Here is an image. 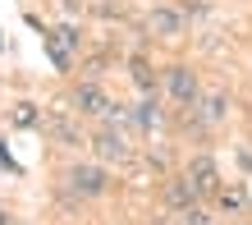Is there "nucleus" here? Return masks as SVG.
Segmentation results:
<instances>
[{"label": "nucleus", "mask_w": 252, "mask_h": 225, "mask_svg": "<svg viewBox=\"0 0 252 225\" xmlns=\"http://www.w3.org/2000/svg\"><path fill=\"white\" fill-rule=\"evenodd\" d=\"M142 28H147V37H160V41H179L188 33V14L179 5H152L142 14Z\"/></svg>", "instance_id": "4"}, {"label": "nucleus", "mask_w": 252, "mask_h": 225, "mask_svg": "<svg viewBox=\"0 0 252 225\" xmlns=\"http://www.w3.org/2000/svg\"><path fill=\"white\" fill-rule=\"evenodd\" d=\"M46 55H51V65H55V69H73V51L51 33V28H46Z\"/></svg>", "instance_id": "12"}, {"label": "nucleus", "mask_w": 252, "mask_h": 225, "mask_svg": "<svg viewBox=\"0 0 252 225\" xmlns=\"http://www.w3.org/2000/svg\"><path fill=\"white\" fill-rule=\"evenodd\" d=\"M160 198H165V207H170V212H179V216H184V212H192V207L202 202V193L192 188V184H188V175L179 170V175H170V179H165Z\"/></svg>", "instance_id": "9"}, {"label": "nucleus", "mask_w": 252, "mask_h": 225, "mask_svg": "<svg viewBox=\"0 0 252 225\" xmlns=\"http://www.w3.org/2000/svg\"><path fill=\"white\" fill-rule=\"evenodd\" d=\"M179 9L188 14V19H206V14H211V5H206V0H179Z\"/></svg>", "instance_id": "16"}, {"label": "nucleus", "mask_w": 252, "mask_h": 225, "mask_svg": "<svg viewBox=\"0 0 252 225\" xmlns=\"http://www.w3.org/2000/svg\"><path fill=\"white\" fill-rule=\"evenodd\" d=\"M92 152H96L101 166H128V161H133L128 138H124L120 129H110V124H101V129L92 133Z\"/></svg>", "instance_id": "6"}, {"label": "nucleus", "mask_w": 252, "mask_h": 225, "mask_svg": "<svg viewBox=\"0 0 252 225\" xmlns=\"http://www.w3.org/2000/svg\"><path fill=\"white\" fill-rule=\"evenodd\" d=\"M69 111L78 115V119H101V124H124V106L115 101L106 87H101L96 78H83V83H73V92H69Z\"/></svg>", "instance_id": "1"}, {"label": "nucleus", "mask_w": 252, "mask_h": 225, "mask_svg": "<svg viewBox=\"0 0 252 225\" xmlns=\"http://www.w3.org/2000/svg\"><path fill=\"white\" fill-rule=\"evenodd\" d=\"M234 161H239V170L252 179V147H248V143H239V147H234Z\"/></svg>", "instance_id": "17"}, {"label": "nucleus", "mask_w": 252, "mask_h": 225, "mask_svg": "<svg viewBox=\"0 0 252 225\" xmlns=\"http://www.w3.org/2000/svg\"><path fill=\"white\" fill-rule=\"evenodd\" d=\"M184 225H225V216H220V212H211L206 202H197L192 212H184Z\"/></svg>", "instance_id": "13"}, {"label": "nucleus", "mask_w": 252, "mask_h": 225, "mask_svg": "<svg viewBox=\"0 0 252 225\" xmlns=\"http://www.w3.org/2000/svg\"><path fill=\"white\" fill-rule=\"evenodd\" d=\"M211 202H216V212H220V216H248V207H252L248 184H220Z\"/></svg>", "instance_id": "10"}, {"label": "nucleus", "mask_w": 252, "mask_h": 225, "mask_svg": "<svg viewBox=\"0 0 252 225\" xmlns=\"http://www.w3.org/2000/svg\"><path fill=\"white\" fill-rule=\"evenodd\" d=\"M239 225H252V221H239Z\"/></svg>", "instance_id": "19"}, {"label": "nucleus", "mask_w": 252, "mask_h": 225, "mask_svg": "<svg viewBox=\"0 0 252 225\" xmlns=\"http://www.w3.org/2000/svg\"><path fill=\"white\" fill-rule=\"evenodd\" d=\"M184 175H188V184L202 193V202H211V198H216V188L225 184V175H220V161H216L211 152H192V156L184 161Z\"/></svg>", "instance_id": "5"}, {"label": "nucleus", "mask_w": 252, "mask_h": 225, "mask_svg": "<svg viewBox=\"0 0 252 225\" xmlns=\"http://www.w3.org/2000/svg\"><path fill=\"white\" fill-rule=\"evenodd\" d=\"M64 193L73 202H96L110 193V170L101 166V161H73L64 170Z\"/></svg>", "instance_id": "2"}, {"label": "nucleus", "mask_w": 252, "mask_h": 225, "mask_svg": "<svg viewBox=\"0 0 252 225\" xmlns=\"http://www.w3.org/2000/svg\"><path fill=\"white\" fill-rule=\"evenodd\" d=\"M14 124H19V129H37L41 124V111L37 106H14Z\"/></svg>", "instance_id": "15"}, {"label": "nucleus", "mask_w": 252, "mask_h": 225, "mask_svg": "<svg viewBox=\"0 0 252 225\" xmlns=\"http://www.w3.org/2000/svg\"><path fill=\"white\" fill-rule=\"evenodd\" d=\"M160 119H165V115H160L156 92L138 97V101H133V106L124 111V124H128V129H138V133H156V129H160Z\"/></svg>", "instance_id": "8"}, {"label": "nucleus", "mask_w": 252, "mask_h": 225, "mask_svg": "<svg viewBox=\"0 0 252 225\" xmlns=\"http://www.w3.org/2000/svg\"><path fill=\"white\" fill-rule=\"evenodd\" d=\"M229 106H234V101H229V92H225V87H202V97L192 101L197 119H202V124L211 129V133H216L220 124H225V119H229Z\"/></svg>", "instance_id": "7"}, {"label": "nucleus", "mask_w": 252, "mask_h": 225, "mask_svg": "<svg viewBox=\"0 0 252 225\" xmlns=\"http://www.w3.org/2000/svg\"><path fill=\"white\" fill-rule=\"evenodd\" d=\"M0 170H19V166H14V156L5 152V143H0Z\"/></svg>", "instance_id": "18"}, {"label": "nucleus", "mask_w": 252, "mask_h": 225, "mask_svg": "<svg viewBox=\"0 0 252 225\" xmlns=\"http://www.w3.org/2000/svg\"><path fill=\"white\" fill-rule=\"evenodd\" d=\"M128 78H133V87H138V97H147V92H156V87H160V69L152 65V60L133 55L128 60Z\"/></svg>", "instance_id": "11"}, {"label": "nucleus", "mask_w": 252, "mask_h": 225, "mask_svg": "<svg viewBox=\"0 0 252 225\" xmlns=\"http://www.w3.org/2000/svg\"><path fill=\"white\" fill-rule=\"evenodd\" d=\"M160 92H165L170 106H192V101L202 97V74L192 69V65H165L160 69Z\"/></svg>", "instance_id": "3"}, {"label": "nucleus", "mask_w": 252, "mask_h": 225, "mask_svg": "<svg viewBox=\"0 0 252 225\" xmlns=\"http://www.w3.org/2000/svg\"><path fill=\"white\" fill-rule=\"evenodd\" d=\"M51 33H55V37H60V41H64V46H69L73 55H78V51H83V28H69V23H60V28H51Z\"/></svg>", "instance_id": "14"}]
</instances>
